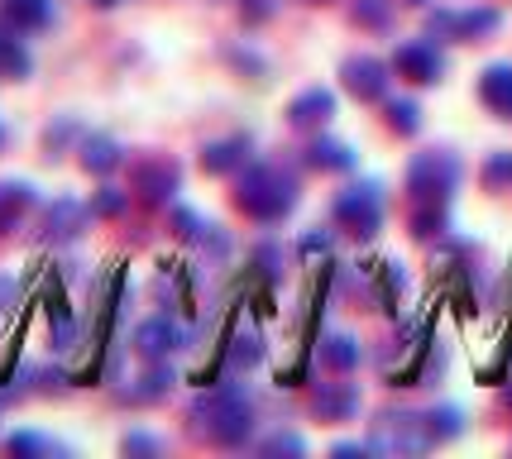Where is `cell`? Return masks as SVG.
<instances>
[{"mask_svg":"<svg viewBox=\"0 0 512 459\" xmlns=\"http://www.w3.org/2000/svg\"><path fill=\"white\" fill-rule=\"evenodd\" d=\"M249 397L240 388H211V393H201L192 407H187V431L206 445H240L249 436Z\"/></svg>","mask_w":512,"mask_h":459,"instance_id":"cell-1","label":"cell"},{"mask_svg":"<svg viewBox=\"0 0 512 459\" xmlns=\"http://www.w3.org/2000/svg\"><path fill=\"white\" fill-rule=\"evenodd\" d=\"M292 201H297V187H292V177L278 163H254L235 182V206L249 220H283L292 211Z\"/></svg>","mask_w":512,"mask_h":459,"instance_id":"cell-2","label":"cell"},{"mask_svg":"<svg viewBox=\"0 0 512 459\" xmlns=\"http://www.w3.org/2000/svg\"><path fill=\"white\" fill-rule=\"evenodd\" d=\"M130 187L139 192V201L144 206H168L173 201V192L182 187V168L173 163V158H163V153H154V158H139L134 163V177H130Z\"/></svg>","mask_w":512,"mask_h":459,"instance_id":"cell-3","label":"cell"},{"mask_svg":"<svg viewBox=\"0 0 512 459\" xmlns=\"http://www.w3.org/2000/svg\"><path fill=\"white\" fill-rule=\"evenodd\" d=\"M91 220V206H82L77 197H58L44 206V216H39V240L44 244H72L82 230H87Z\"/></svg>","mask_w":512,"mask_h":459,"instance_id":"cell-4","label":"cell"},{"mask_svg":"<svg viewBox=\"0 0 512 459\" xmlns=\"http://www.w3.org/2000/svg\"><path fill=\"white\" fill-rule=\"evenodd\" d=\"M178 345H182V330L173 326V316H163V311L149 316V321H139V330H134V350L144 354L149 364H154V359H168Z\"/></svg>","mask_w":512,"mask_h":459,"instance_id":"cell-5","label":"cell"},{"mask_svg":"<svg viewBox=\"0 0 512 459\" xmlns=\"http://www.w3.org/2000/svg\"><path fill=\"white\" fill-rule=\"evenodd\" d=\"M335 216L350 225V235H374L383 206H379V197H374V187H355V192H345V197L335 201Z\"/></svg>","mask_w":512,"mask_h":459,"instance_id":"cell-6","label":"cell"},{"mask_svg":"<svg viewBox=\"0 0 512 459\" xmlns=\"http://www.w3.org/2000/svg\"><path fill=\"white\" fill-rule=\"evenodd\" d=\"M77 163H82L91 177H111L115 168L125 163V149L115 144L111 134H82V139H77Z\"/></svg>","mask_w":512,"mask_h":459,"instance_id":"cell-7","label":"cell"},{"mask_svg":"<svg viewBox=\"0 0 512 459\" xmlns=\"http://www.w3.org/2000/svg\"><path fill=\"white\" fill-rule=\"evenodd\" d=\"M34 201H39V192H34L29 182H20V177L0 182V240H5V235H10L29 211H34Z\"/></svg>","mask_w":512,"mask_h":459,"instance_id":"cell-8","label":"cell"},{"mask_svg":"<svg viewBox=\"0 0 512 459\" xmlns=\"http://www.w3.org/2000/svg\"><path fill=\"white\" fill-rule=\"evenodd\" d=\"M0 20L20 34H39L53 24V0H0Z\"/></svg>","mask_w":512,"mask_h":459,"instance_id":"cell-9","label":"cell"},{"mask_svg":"<svg viewBox=\"0 0 512 459\" xmlns=\"http://www.w3.org/2000/svg\"><path fill=\"white\" fill-rule=\"evenodd\" d=\"M245 158H249V139L245 134H230V139H216V144L201 149V173L225 177V173H235Z\"/></svg>","mask_w":512,"mask_h":459,"instance_id":"cell-10","label":"cell"},{"mask_svg":"<svg viewBox=\"0 0 512 459\" xmlns=\"http://www.w3.org/2000/svg\"><path fill=\"white\" fill-rule=\"evenodd\" d=\"M29 72H34V58H29V48H24L20 29H10V24L0 20V77L24 82Z\"/></svg>","mask_w":512,"mask_h":459,"instance_id":"cell-11","label":"cell"},{"mask_svg":"<svg viewBox=\"0 0 512 459\" xmlns=\"http://www.w3.org/2000/svg\"><path fill=\"white\" fill-rule=\"evenodd\" d=\"M345 87L355 91V96H364V101H379L383 87H388V72L374 58H350L345 63Z\"/></svg>","mask_w":512,"mask_h":459,"instance_id":"cell-12","label":"cell"},{"mask_svg":"<svg viewBox=\"0 0 512 459\" xmlns=\"http://www.w3.org/2000/svg\"><path fill=\"white\" fill-rule=\"evenodd\" d=\"M168 393H173V369H168L163 359H154V369L139 378V388H125V393H120V402H134V407H144V402H163Z\"/></svg>","mask_w":512,"mask_h":459,"instance_id":"cell-13","label":"cell"},{"mask_svg":"<svg viewBox=\"0 0 512 459\" xmlns=\"http://www.w3.org/2000/svg\"><path fill=\"white\" fill-rule=\"evenodd\" d=\"M398 67L412 77V82H436V72H441V58L431 53V48H422V44H407L398 53Z\"/></svg>","mask_w":512,"mask_h":459,"instance_id":"cell-14","label":"cell"},{"mask_svg":"<svg viewBox=\"0 0 512 459\" xmlns=\"http://www.w3.org/2000/svg\"><path fill=\"white\" fill-rule=\"evenodd\" d=\"M77 139H82L77 120H72V115H58V120H53V125L44 130V158H48V163H58V158H63V153L72 149Z\"/></svg>","mask_w":512,"mask_h":459,"instance_id":"cell-15","label":"cell"},{"mask_svg":"<svg viewBox=\"0 0 512 459\" xmlns=\"http://www.w3.org/2000/svg\"><path fill=\"white\" fill-rule=\"evenodd\" d=\"M326 115H331V96H326V91H302V96L288 106L292 125H321Z\"/></svg>","mask_w":512,"mask_h":459,"instance_id":"cell-16","label":"cell"},{"mask_svg":"<svg viewBox=\"0 0 512 459\" xmlns=\"http://www.w3.org/2000/svg\"><path fill=\"white\" fill-rule=\"evenodd\" d=\"M264 359V345H259V335H235V340H225V364L235 373L254 369Z\"/></svg>","mask_w":512,"mask_h":459,"instance_id":"cell-17","label":"cell"},{"mask_svg":"<svg viewBox=\"0 0 512 459\" xmlns=\"http://www.w3.org/2000/svg\"><path fill=\"white\" fill-rule=\"evenodd\" d=\"M484 101H489L493 110L512 115V72H508V67H493V72H484Z\"/></svg>","mask_w":512,"mask_h":459,"instance_id":"cell-18","label":"cell"},{"mask_svg":"<svg viewBox=\"0 0 512 459\" xmlns=\"http://www.w3.org/2000/svg\"><path fill=\"white\" fill-rule=\"evenodd\" d=\"M125 206H130V192H120V187H111V182H101L96 197H91V216L115 220V216H125Z\"/></svg>","mask_w":512,"mask_h":459,"instance_id":"cell-19","label":"cell"},{"mask_svg":"<svg viewBox=\"0 0 512 459\" xmlns=\"http://www.w3.org/2000/svg\"><path fill=\"white\" fill-rule=\"evenodd\" d=\"M316 412H321V416H345V412H355V388L335 383V388H326V393H316Z\"/></svg>","mask_w":512,"mask_h":459,"instance_id":"cell-20","label":"cell"},{"mask_svg":"<svg viewBox=\"0 0 512 459\" xmlns=\"http://www.w3.org/2000/svg\"><path fill=\"white\" fill-rule=\"evenodd\" d=\"M39 297H44L48 321H58V316H72V306H67V292H63V278H58V273H44V287H39Z\"/></svg>","mask_w":512,"mask_h":459,"instance_id":"cell-21","label":"cell"},{"mask_svg":"<svg viewBox=\"0 0 512 459\" xmlns=\"http://www.w3.org/2000/svg\"><path fill=\"white\" fill-rule=\"evenodd\" d=\"M5 450H10V455H53V450H63V445H53V440L39 436V431H15V436L5 440Z\"/></svg>","mask_w":512,"mask_h":459,"instance_id":"cell-22","label":"cell"},{"mask_svg":"<svg viewBox=\"0 0 512 459\" xmlns=\"http://www.w3.org/2000/svg\"><path fill=\"white\" fill-rule=\"evenodd\" d=\"M307 163H312V168H350V149H345V144H331V139H321V144L307 149Z\"/></svg>","mask_w":512,"mask_h":459,"instance_id":"cell-23","label":"cell"},{"mask_svg":"<svg viewBox=\"0 0 512 459\" xmlns=\"http://www.w3.org/2000/svg\"><path fill=\"white\" fill-rule=\"evenodd\" d=\"M321 359H326L331 369H350V364L359 359V350H355V340H350V335H331V340H326V350H321Z\"/></svg>","mask_w":512,"mask_h":459,"instance_id":"cell-24","label":"cell"},{"mask_svg":"<svg viewBox=\"0 0 512 459\" xmlns=\"http://www.w3.org/2000/svg\"><path fill=\"white\" fill-rule=\"evenodd\" d=\"M173 230H178L182 240L201 244V235H206V230H211V225H206V220H201L197 211H187V206H178V211H173Z\"/></svg>","mask_w":512,"mask_h":459,"instance_id":"cell-25","label":"cell"},{"mask_svg":"<svg viewBox=\"0 0 512 459\" xmlns=\"http://www.w3.org/2000/svg\"><path fill=\"white\" fill-rule=\"evenodd\" d=\"M254 268H259L264 278H278V273H283V254H278L273 244H259V249H254Z\"/></svg>","mask_w":512,"mask_h":459,"instance_id":"cell-26","label":"cell"},{"mask_svg":"<svg viewBox=\"0 0 512 459\" xmlns=\"http://www.w3.org/2000/svg\"><path fill=\"white\" fill-rule=\"evenodd\" d=\"M125 450H130V455H158V450H163V440L134 431V436H125Z\"/></svg>","mask_w":512,"mask_h":459,"instance_id":"cell-27","label":"cell"},{"mask_svg":"<svg viewBox=\"0 0 512 459\" xmlns=\"http://www.w3.org/2000/svg\"><path fill=\"white\" fill-rule=\"evenodd\" d=\"M355 20L359 24H388V10H383L379 0H359V5H355Z\"/></svg>","mask_w":512,"mask_h":459,"instance_id":"cell-28","label":"cell"},{"mask_svg":"<svg viewBox=\"0 0 512 459\" xmlns=\"http://www.w3.org/2000/svg\"><path fill=\"white\" fill-rule=\"evenodd\" d=\"M393 125H398L402 134H407V130H417V110L407 106V101H398V106H393Z\"/></svg>","mask_w":512,"mask_h":459,"instance_id":"cell-29","label":"cell"},{"mask_svg":"<svg viewBox=\"0 0 512 459\" xmlns=\"http://www.w3.org/2000/svg\"><path fill=\"white\" fill-rule=\"evenodd\" d=\"M15 302H20V283L5 273V278H0V311H10Z\"/></svg>","mask_w":512,"mask_h":459,"instance_id":"cell-30","label":"cell"},{"mask_svg":"<svg viewBox=\"0 0 512 459\" xmlns=\"http://www.w3.org/2000/svg\"><path fill=\"white\" fill-rule=\"evenodd\" d=\"M512 177V158H493L489 163V182H508Z\"/></svg>","mask_w":512,"mask_h":459,"instance_id":"cell-31","label":"cell"},{"mask_svg":"<svg viewBox=\"0 0 512 459\" xmlns=\"http://www.w3.org/2000/svg\"><path fill=\"white\" fill-rule=\"evenodd\" d=\"M264 450H302V440H292V436H273V440H264Z\"/></svg>","mask_w":512,"mask_h":459,"instance_id":"cell-32","label":"cell"},{"mask_svg":"<svg viewBox=\"0 0 512 459\" xmlns=\"http://www.w3.org/2000/svg\"><path fill=\"white\" fill-rule=\"evenodd\" d=\"M254 316H273V297L268 292H254Z\"/></svg>","mask_w":512,"mask_h":459,"instance_id":"cell-33","label":"cell"},{"mask_svg":"<svg viewBox=\"0 0 512 459\" xmlns=\"http://www.w3.org/2000/svg\"><path fill=\"white\" fill-rule=\"evenodd\" d=\"M91 5H96V10H111V5H120V0H91Z\"/></svg>","mask_w":512,"mask_h":459,"instance_id":"cell-34","label":"cell"},{"mask_svg":"<svg viewBox=\"0 0 512 459\" xmlns=\"http://www.w3.org/2000/svg\"><path fill=\"white\" fill-rule=\"evenodd\" d=\"M412 5H422V0H412Z\"/></svg>","mask_w":512,"mask_h":459,"instance_id":"cell-35","label":"cell"}]
</instances>
